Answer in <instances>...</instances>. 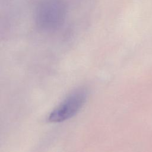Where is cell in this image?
Listing matches in <instances>:
<instances>
[{"label": "cell", "mask_w": 152, "mask_h": 152, "mask_svg": "<svg viewBox=\"0 0 152 152\" xmlns=\"http://www.w3.org/2000/svg\"><path fill=\"white\" fill-rule=\"evenodd\" d=\"M88 95V90L84 87L75 89L50 112L48 121L57 123L72 118L83 107Z\"/></svg>", "instance_id": "6da1fadb"}]
</instances>
